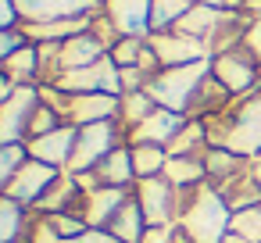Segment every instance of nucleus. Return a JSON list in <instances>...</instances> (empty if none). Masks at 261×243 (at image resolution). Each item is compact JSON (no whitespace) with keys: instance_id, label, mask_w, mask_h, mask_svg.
Returning <instances> with one entry per match:
<instances>
[{"instance_id":"nucleus-3","label":"nucleus","mask_w":261,"mask_h":243,"mask_svg":"<svg viewBox=\"0 0 261 243\" xmlns=\"http://www.w3.org/2000/svg\"><path fill=\"white\" fill-rule=\"evenodd\" d=\"M207 75H211V58L193 61V65H179V68H161L147 83V93L158 100V107L186 115L190 104H193V97H197V90L207 83Z\"/></svg>"},{"instance_id":"nucleus-38","label":"nucleus","mask_w":261,"mask_h":243,"mask_svg":"<svg viewBox=\"0 0 261 243\" xmlns=\"http://www.w3.org/2000/svg\"><path fill=\"white\" fill-rule=\"evenodd\" d=\"M61 125H68V122H61V115H58L54 107L40 104V111H36V115H33V122H29V140L47 136V132H54V129H61ZM29 140H25V143H29Z\"/></svg>"},{"instance_id":"nucleus-35","label":"nucleus","mask_w":261,"mask_h":243,"mask_svg":"<svg viewBox=\"0 0 261 243\" xmlns=\"http://www.w3.org/2000/svg\"><path fill=\"white\" fill-rule=\"evenodd\" d=\"M143 47H147V40H140V36H122V40L108 50V58H111L118 68H133V65H140Z\"/></svg>"},{"instance_id":"nucleus-34","label":"nucleus","mask_w":261,"mask_h":243,"mask_svg":"<svg viewBox=\"0 0 261 243\" xmlns=\"http://www.w3.org/2000/svg\"><path fill=\"white\" fill-rule=\"evenodd\" d=\"M25 161H29V147L25 143H0V186L11 182L22 172Z\"/></svg>"},{"instance_id":"nucleus-45","label":"nucleus","mask_w":261,"mask_h":243,"mask_svg":"<svg viewBox=\"0 0 261 243\" xmlns=\"http://www.w3.org/2000/svg\"><path fill=\"white\" fill-rule=\"evenodd\" d=\"M250 172H254V179H257V186H261V161H250Z\"/></svg>"},{"instance_id":"nucleus-22","label":"nucleus","mask_w":261,"mask_h":243,"mask_svg":"<svg viewBox=\"0 0 261 243\" xmlns=\"http://www.w3.org/2000/svg\"><path fill=\"white\" fill-rule=\"evenodd\" d=\"M0 75H8L18 86H40V47L25 43L22 50L4 58V61H0Z\"/></svg>"},{"instance_id":"nucleus-23","label":"nucleus","mask_w":261,"mask_h":243,"mask_svg":"<svg viewBox=\"0 0 261 243\" xmlns=\"http://www.w3.org/2000/svg\"><path fill=\"white\" fill-rule=\"evenodd\" d=\"M204 168H207V182H211V186H222V182H229L232 175L247 172V168H250V157H243V154H236V150H229V147H211V150L204 154Z\"/></svg>"},{"instance_id":"nucleus-42","label":"nucleus","mask_w":261,"mask_h":243,"mask_svg":"<svg viewBox=\"0 0 261 243\" xmlns=\"http://www.w3.org/2000/svg\"><path fill=\"white\" fill-rule=\"evenodd\" d=\"M61 243H118L108 229H83L79 236H72V239H61Z\"/></svg>"},{"instance_id":"nucleus-28","label":"nucleus","mask_w":261,"mask_h":243,"mask_svg":"<svg viewBox=\"0 0 261 243\" xmlns=\"http://www.w3.org/2000/svg\"><path fill=\"white\" fill-rule=\"evenodd\" d=\"M75 197H79V182H75V175H72V172H61V175H58V179L50 182V190H47V193L40 197L36 211H47V214L68 211Z\"/></svg>"},{"instance_id":"nucleus-36","label":"nucleus","mask_w":261,"mask_h":243,"mask_svg":"<svg viewBox=\"0 0 261 243\" xmlns=\"http://www.w3.org/2000/svg\"><path fill=\"white\" fill-rule=\"evenodd\" d=\"M232 232H240L250 243H261V204L257 207H243L232 214Z\"/></svg>"},{"instance_id":"nucleus-33","label":"nucleus","mask_w":261,"mask_h":243,"mask_svg":"<svg viewBox=\"0 0 261 243\" xmlns=\"http://www.w3.org/2000/svg\"><path fill=\"white\" fill-rule=\"evenodd\" d=\"M25 214L29 207L11 200V197H0V243H15L22 225H25Z\"/></svg>"},{"instance_id":"nucleus-15","label":"nucleus","mask_w":261,"mask_h":243,"mask_svg":"<svg viewBox=\"0 0 261 243\" xmlns=\"http://www.w3.org/2000/svg\"><path fill=\"white\" fill-rule=\"evenodd\" d=\"M118 118V97L111 93H68V107H65V122L68 125H93V122H108Z\"/></svg>"},{"instance_id":"nucleus-6","label":"nucleus","mask_w":261,"mask_h":243,"mask_svg":"<svg viewBox=\"0 0 261 243\" xmlns=\"http://www.w3.org/2000/svg\"><path fill=\"white\" fill-rule=\"evenodd\" d=\"M133 197V186H97V190H79V197L72 200V214L83 218L90 229H108V222L115 218V211Z\"/></svg>"},{"instance_id":"nucleus-19","label":"nucleus","mask_w":261,"mask_h":243,"mask_svg":"<svg viewBox=\"0 0 261 243\" xmlns=\"http://www.w3.org/2000/svg\"><path fill=\"white\" fill-rule=\"evenodd\" d=\"M211 150V132L204 118H186V125L175 132V140L168 143L172 157H204Z\"/></svg>"},{"instance_id":"nucleus-12","label":"nucleus","mask_w":261,"mask_h":243,"mask_svg":"<svg viewBox=\"0 0 261 243\" xmlns=\"http://www.w3.org/2000/svg\"><path fill=\"white\" fill-rule=\"evenodd\" d=\"M22 25L29 22H61V18H86L104 8V0H15Z\"/></svg>"},{"instance_id":"nucleus-11","label":"nucleus","mask_w":261,"mask_h":243,"mask_svg":"<svg viewBox=\"0 0 261 243\" xmlns=\"http://www.w3.org/2000/svg\"><path fill=\"white\" fill-rule=\"evenodd\" d=\"M147 43H150V50L158 54L161 68H179V65H193V61L211 58L207 43H200V40H193V36H182V33H175V29H168V33H150Z\"/></svg>"},{"instance_id":"nucleus-37","label":"nucleus","mask_w":261,"mask_h":243,"mask_svg":"<svg viewBox=\"0 0 261 243\" xmlns=\"http://www.w3.org/2000/svg\"><path fill=\"white\" fill-rule=\"evenodd\" d=\"M140 243H193V236L179 222H172V225H147Z\"/></svg>"},{"instance_id":"nucleus-41","label":"nucleus","mask_w":261,"mask_h":243,"mask_svg":"<svg viewBox=\"0 0 261 243\" xmlns=\"http://www.w3.org/2000/svg\"><path fill=\"white\" fill-rule=\"evenodd\" d=\"M0 29H22V15L15 0H0Z\"/></svg>"},{"instance_id":"nucleus-27","label":"nucleus","mask_w":261,"mask_h":243,"mask_svg":"<svg viewBox=\"0 0 261 243\" xmlns=\"http://www.w3.org/2000/svg\"><path fill=\"white\" fill-rule=\"evenodd\" d=\"M172 186L186 190V186H197V182H207V168H204V157H172L165 161V172H161Z\"/></svg>"},{"instance_id":"nucleus-10","label":"nucleus","mask_w":261,"mask_h":243,"mask_svg":"<svg viewBox=\"0 0 261 243\" xmlns=\"http://www.w3.org/2000/svg\"><path fill=\"white\" fill-rule=\"evenodd\" d=\"M58 175H61V168L29 157V161L22 165V172H18L11 182L0 186V197H11V200H18V204H25V207H36L40 197L50 190V182H54Z\"/></svg>"},{"instance_id":"nucleus-8","label":"nucleus","mask_w":261,"mask_h":243,"mask_svg":"<svg viewBox=\"0 0 261 243\" xmlns=\"http://www.w3.org/2000/svg\"><path fill=\"white\" fill-rule=\"evenodd\" d=\"M43 97L40 86H18L15 97L0 104V143H25L29 140V122L40 111Z\"/></svg>"},{"instance_id":"nucleus-2","label":"nucleus","mask_w":261,"mask_h":243,"mask_svg":"<svg viewBox=\"0 0 261 243\" xmlns=\"http://www.w3.org/2000/svg\"><path fill=\"white\" fill-rule=\"evenodd\" d=\"M179 225L193 236V243H222L232 232V207L211 182H197L182 190Z\"/></svg>"},{"instance_id":"nucleus-4","label":"nucleus","mask_w":261,"mask_h":243,"mask_svg":"<svg viewBox=\"0 0 261 243\" xmlns=\"http://www.w3.org/2000/svg\"><path fill=\"white\" fill-rule=\"evenodd\" d=\"M125 147V129L118 125V118H108V122H93V125H79L75 132V150H72V161L65 172L72 175H83V172H93L111 150Z\"/></svg>"},{"instance_id":"nucleus-18","label":"nucleus","mask_w":261,"mask_h":243,"mask_svg":"<svg viewBox=\"0 0 261 243\" xmlns=\"http://www.w3.org/2000/svg\"><path fill=\"white\" fill-rule=\"evenodd\" d=\"M247 25H250V15H247V11H222V15H218V25H215V33H211V40H207L211 58H215V54H225V50H232V47H240Z\"/></svg>"},{"instance_id":"nucleus-32","label":"nucleus","mask_w":261,"mask_h":243,"mask_svg":"<svg viewBox=\"0 0 261 243\" xmlns=\"http://www.w3.org/2000/svg\"><path fill=\"white\" fill-rule=\"evenodd\" d=\"M165 161H168V147H158V143H140L133 147V168H136V179H154L165 172Z\"/></svg>"},{"instance_id":"nucleus-7","label":"nucleus","mask_w":261,"mask_h":243,"mask_svg":"<svg viewBox=\"0 0 261 243\" xmlns=\"http://www.w3.org/2000/svg\"><path fill=\"white\" fill-rule=\"evenodd\" d=\"M211 75L232 93V97H243L250 90L261 86V65L243 50V47H232L225 54H215L211 58Z\"/></svg>"},{"instance_id":"nucleus-17","label":"nucleus","mask_w":261,"mask_h":243,"mask_svg":"<svg viewBox=\"0 0 261 243\" xmlns=\"http://www.w3.org/2000/svg\"><path fill=\"white\" fill-rule=\"evenodd\" d=\"M100 58H108V47H104L93 33H79V36H72V40L61 43V68H65V72L97 65Z\"/></svg>"},{"instance_id":"nucleus-40","label":"nucleus","mask_w":261,"mask_h":243,"mask_svg":"<svg viewBox=\"0 0 261 243\" xmlns=\"http://www.w3.org/2000/svg\"><path fill=\"white\" fill-rule=\"evenodd\" d=\"M257 65H261V18H250V25H247V33H243V43H240Z\"/></svg>"},{"instance_id":"nucleus-9","label":"nucleus","mask_w":261,"mask_h":243,"mask_svg":"<svg viewBox=\"0 0 261 243\" xmlns=\"http://www.w3.org/2000/svg\"><path fill=\"white\" fill-rule=\"evenodd\" d=\"M58 90H65V93H111V97H122V75H118V65L111 58H100L97 65L65 72Z\"/></svg>"},{"instance_id":"nucleus-16","label":"nucleus","mask_w":261,"mask_h":243,"mask_svg":"<svg viewBox=\"0 0 261 243\" xmlns=\"http://www.w3.org/2000/svg\"><path fill=\"white\" fill-rule=\"evenodd\" d=\"M75 125H61V129H54V132H47V136H36V140H29L25 147H29V157H36V161H43V165H54V168H68V161H72V150H75Z\"/></svg>"},{"instance_id":"nucleus-1","label":"nucleus","mask_w":261,"mask_h":243,"mask_svg":"<svg viewBox=\"0 0 261 243\" xmlns=\"http://www.w3.org/2000/svg\"><path fill=\"white\" fill-rule=\"evenodd\" d=\"M207 132H211V147H229L243 157H257L261 154V86L232 97V104L207 118Z\"/></svg>"},{"instance_id":"nucleus-47","label":"nucleus","mask_w":261,"mask_h":243,"mask_svg":"<svg viewBox=\"0 0 261 243\" xmlns=\"http://www.w3.org/2000/svg\"><path fill=\"white\" fill-rule=\"evenodd\" d=\"M243 4H247V0H243Z\"/></svg>"},{"instance_id":"nucleus-46","label":"nucleus","mask_w":261,"mask_h":243,"mask_svg":"<svg viewBox=\"0 0 261 243\" xmlns=\"http://www.w3.org/2000/svg\"><path fill=\"white\" fill-rule=\"evenodd\" d=\"M254 161H261V154H257V157H254Z\"/></svg>"},{"instance_id":"nucleus-44","label":"nucleus","mask_w":261,"mask_h":243,"mask_svg":"<svg viewBox=\"0 0 261 243\" xmlns=\"http://www.w3.org/2000/svg\"><path fill=\"white\" fill-rule=\"evenodd\" d=\"M222 243H250V239H243V236H240V232H229V236H225V239H222Z\"/></svg>"},{"instance_id":"nucleus-43","label":"nucleus","mask_w":261,"mask_h":243,"mask_svg":"<svg viewBox=\"0 0 261 243\" xmlns=\"http://www.w3.org/2000/svg\"><path fill=\"white\" fill-rule=\"evenodd\" d=\"M243 11H247L250 18H261V0H247V4H243Z\"/></svg>"},{"instance_id":"nucleus-29","label":"nucleus","mask_w":261,"mask_h":243,"mask_svg":"<svg viewBox=\"0 0 261 243\" xmlns=\"http://www.w3.org/2000/svg\"><path fill=\"white\" fill-rule=\"evenodd\" d=\"M158 111V100L147 93V90H140V93H122L118 97V125L129 132V129H136L147 115H154Z\"/></svg>"},{"instance_id":"nucleus-30","label":"nucleus","mask_w":261,"mask_h":243,"mask_svg":"<svg viewBox=\"0 0 261 243\" xmlns=\"http://www.w3.org/2000/svg\"><path fill=\"white\" fill-rule=\"evenodd\" d=\"M15 243H61V236H58L54 218H50L47 211L29 207L25 225H22V232H18V239H15Z\"/></svg>"},{"instance_id":"nucleus-25","label":"nucleus","mask_w":261,"mask_h":243,"mask_svg":"<svg viewBox=\"0 0 261 243\" xmlns=\"http://www.w3.org/2000/svg\"><path fill=\"white\" fill-rule=\"evenodd\" d=\"M215 190L225 197V204L232 207V214L243 211V207H257V204H261V186H257V179H254L250 168L240 172V175H232L229 182H222V186H215Z\"/></svg>"},{"instance_id":"nucleus-26","label":"nucleus","mask_w":261,"mask_h":243,"mask_svg":"<svg viewBox=\"0 0 261 243\" xmlns=\"http://www.w3.org/2000/svg\"><path fill=\"white\" fill-rule=\"evenodd\" d=\"M218 8H207V4H200V0H193V8L182 15V22L175 25V33H182V36H193V40H200V43H207L211 40V33H215V25H218Z\"/></svg>"},{"instance_id":"nucleus-39","label":"nucleus","mask_w":261,"mask_h":243,"mask_svg":"<svg viewBox=\"0 0 261 243\" xmlns=\"http://www.w3.org/2000/svg\"><path fill=\"white\" fill-rule=\"evenodd\" d=\"M29 40H25V33L22 29H0V61L4 58H11L15 50H22Z\"/></svg>"},{"instance_id":"nucleus-14","label":"nucleus","mask_w":261,"mask_h":243,"mask_svg":"<svg viewBox=\"0 0 261 243\" xmlns=\"http://www.w3.org/2000/svg\"><path fill=\"white\" fill-rule=\"evenodd\" d=\"M104 15L118 29V36H140L147 40L150 29V0H104Z\"/></svg>"},{"instance_id":"nucleus-21","label":"nucleus","mask_w":261,"mask_h":243,"mask_svg":"<svg viewBox=\"0 0 261 243\" xmlns=\"http://www.w3.org/2000/svg\"><path fill=\"white\" fill-rule=\"evenodd\" d=\"M108 232L118 239V243H140L143 232H147V218H143V207L136 200V193L115 211V218L108 222Z\"/></svg>"},{"instance_id":"nucleus-31","label":"nucleus","mask_w":261,"mask_h":243,"mask_svg":"<svg viewBox=\"0 0 261 243\" xmlns=\"http://www.w3.org/2000/svg\"><path fill=\"white\" fill-rule=\"evenodd\" d=\"M190 8H193V0H150V29L154 33L175 29Z\"/></svg>"},{"instance_id":"nucleus-24","label":"nucleus","mask_w":261,"mask_h":243,"mask_svg":"<svg viewBox=\"0 0 261 243\" xmlns=\"http://www.w3.org/2000/svg\"><path fill=\"white\" fill-rule=\"evenodd\" d=\"M232 104V93L215 79V75H207V83L197 90V97H193V104H190V111H186V118H215V115H222L225 107Z\"/></svg>"},{"instance_id":"nucleus-13","label":"nucleus","mask_w":261,"mask_h":243,"mask_svg":"<svg viewBox=\"0 0 261 243\" xmlns=\"http://www.w3.org/2000/svg\"><path fill=\"white\" fill-rule=\"evenodd\" d=\"M182 125H186V115L168 111V107H158V111H154V115H147L136 129H129V132H125V143H129V147H140V143H158V147H168Z\"/></svg>"},{"instance_id":"nucleus-20","label":"nucleus","mask_w":261,"mask_h":243,"mask_svg":"<svg viewBox=\"0 0 261 243\" xmlns=\"http://www.w3.org/2000/svg\"><path fill=\"white\" fill-rule=\"evenodd\" d=\"M100 186H136V168H133V147H118L111 150L97 168H93Z\"/></svg>"},{"instance_id":"nucleus-5","label":"nucleus","mask_w":261,"mask_h":243,"mask_svg":"<svg viewBox=\"0 0 261 243\" xmlns=\"http://www.w3.org/2000/svg\"><path fill=\"white\" fill-rule=\"evenodd\" d=\"M133 193H136V200H140V207H143L147 225H172V222H179V200H182V190L172 186L165 175L136 179Z\"/></svg>"}]
</instances>
